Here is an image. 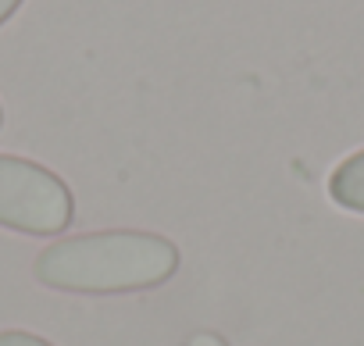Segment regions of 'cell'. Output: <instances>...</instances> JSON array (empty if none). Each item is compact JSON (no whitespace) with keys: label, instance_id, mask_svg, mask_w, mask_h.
<instances>
[{"label":"cell","instance_id":"6da1fadb","mask_svg":"<svg viewBox=\"0 0 364 346\" xmlns=\"http://www.w3.org/2000/svg\"><path fill=\"white\" fill-rule=\"evenodd\" d=\"M178 271V247L154 232H90L36 254L33 275L58 293L114 296L164 286Z\"/></svg>","mask_w":364,"mask_h":346},{"label":"cell","instance_id":"8992f818","mask_svg":"<svg viewBox=\"0 0 364 346\" xmlns=\"http://www.w3.org/2000/svg\"><path fill=\"white\" fill-rule=\"evenodd\" d=\"M18 8H22V0H0V26H4V22H8V18H11Z\"/></svg>","mask_w":364,"mask_h":346},{"label":"cell","instance_id":"52a82bcc","mask_svg":"<svg viewBox=\"0 0 364 346\" xmlns=\"http://www.w3.org/2000/svg\"><path fill=\"white\" fill-rule=\"evenodd\" d=\"M0 129H4V107H0Z\"/></svg>","mask_w":364,"mask_h":346},{"label":"cell","instance_id":"277c9868","mask_svg":"<svg viewBox=\"0 0 364 346\" xmlns=\"http://www.w3.org/2000/svg\"><path fill=\"white\" fill-rule=\"evenodd\" d=\"M0 346H50V342L36 332H26V328H4L0 332Z\"/></svg>","mask_w":364,"mask_h":346},{"label":"cell","instance_id":"7a4b0ae2","mask_svg":"<svg viewBox=\"0 0 364 346\" xmlns=\"http://www.w3.org/2000/svg\"><path fill=\"white\" fill-rule=\"evenodd\" d=\"M75 218V197L50 168L0 153V229L22 236H61Z\"/></svg>","mask_w":364,"mask_h":346},{"label":"cell","instance_id":"5b68a950","mask_svg":"<svg viewBox=\"0 0 364 346\" xmlns=\"http://www.w3.org/2000/svg\"><path fill=\"white\" fill-rule=\"evenodd\" d=\"M186 346H229L218 332H193L190 339H186Z\"/></svg>","mask_w":364,"mask_h":346},{"label":"cell","instance_id":"3957f363","mask_svg":"<svg viewBox=\"0 0 364 346\" xmlns=\"http://www.w3.org/2000/svg\"><path fill=\"white\" fill-rule=\"evenodd\" d=\"M328 197L353 211V215H364V150L350 153L346 161H339L328 175Z\"/></svg>","mask_w":364,"mask_h":346}]
</instances>
